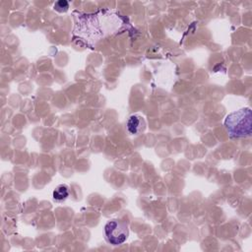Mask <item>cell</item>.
Wrapping results in <instances>:
<instances>
[{
  "label": "cell",
  "instance_id": "cell-1",
  "mask_svg": "<svg viewBox=\"0 0 252 252\" xmlns=\"http://www.w3.org/2000/svg\"><path fill=\"white\" fill-rule=\"evenodd\" d=\"M118 17V15L109 10L78 15L74 33L92 46L100 38L120 29L122 26L121 18L112 21Z\"/></svg>",
  "mask_w": 252,
  "mask_h": 252
},
{
  "label": "cell",
  "instance_id": "cell-2",
  "mask_svg": "<svg viewBox=\"0 0 252 252\" xmlns=\"http://www.w3.org/2000/svg\"><path fill=\"white\" fill-rule=\"evenodd\" d=\"M224 126L231 138L249 137L252 132V112L249 107L229 113L225 120Z\"/></svg>",
  "mask_w": 252,
  "mask_h": 252
},
{
  "label": "cell",
  "instance_id": "cell-3",
  "mask_svg": "<svg viewBox=\"0 0 252 252\" xmlns=\"http://www.w3.org/2000/svg\"><path fill=\"white\" fill-rule=\"evenodd\" d=\"M104 233L106 240L114 246L121 245L129 235L128 226L119 220H110L104 225Z\"/></svg>",
  "mask_w": 252,
  "mask_h": 252
},
{
  "label": "cell",
  "instance_id": "cell-4",
  "mask_svg": "<svg viewBox=\"0 0 252 252\" xmlns=\"http://www.w3.org/2000/svg\"><path fill=\"white\" fill-rule=\"evenodd\" d=\"M126 126H127V130L130 134L138 135L145 130L146 122L141 115L133 114L128 118Z\"/></svg>",
  "mask_w": 252,
  "mask_h": 252
},
{
  "label": "cell",
  "instance_id": "cell-5",
  "mask_svg": "<svg viewBox=\"0 0 252 252\" xmlns=\"http://www.w3.org/2000/svg\"><path fill=\"white\" fill-rule=\"evenodd\" d=\"M70 191L69 187L66 184H59L55 187V189L52 192V197L57 202L65 201L69 197Z\"/></svg>",
  "mask_w": 252,
  "mask_h": 252
},
{
  "label": "cell",
  "instance_id": "cell-6",
  "mask_svg": "<svg viewBox=\"0 0 252 252\" xmlns=\"http://www.w3.org/2000/svg\"><path fill=\"white\" fill-rule=\"evenodd\" d=\"M69 8V3L67 1H58L54 4V9L58 12H66Z\"/></svg>",
  "mask_w": 252,
  "mask_h": 252
}]
</instances>
